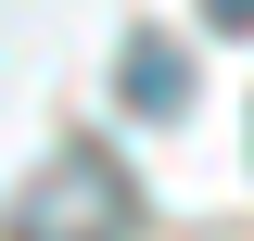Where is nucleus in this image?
Instances as JSON below:
<instances>
[{
    "label": "nucleus",
    "mask_w": 254,
    "mask_h": 241,
    "mask_svg": "<svg viewBox=\"0 0 254 241\" xmlns=\"http://www.w3.org/2000/svg\"><path fill=\"white\" fill-rule=\"evenodd\" d=\"M127 102H140V115H178L190 102V63L165 51V38H140V51H127Z\"/></svg>",
    "instance_id": "2"
},
{
    "label": "nucleus",
    "mask_w": 254,
    "mask_h": 241,
    "mask_svg": "<svg viewBox=\"0 0 254 241\" xmlns=\"http://www.w3.org/2000/svg\"><path fill=\"white\" fill-rule=\"evenodd\" d=\"M127 229H140V190L115 178V152H64L38 203L13 216V241H127Z\"/></svg>",
    "instance_id": "1"
},
{
    "label": "nucleus",
    "mask_w": 254,
    "mask_h": 241,
    "mask_svg": "<svg viewBox=\"0 0 254 241\" xmlns=\"http://www.w3.org/2000/svg\"><path fill=\"white\" fill-rule=\"evenodd\" d=\"M203 26H229V38H254V0H203Z\"/></svg>",
    "instance_id": "3"
}]
</instances>
